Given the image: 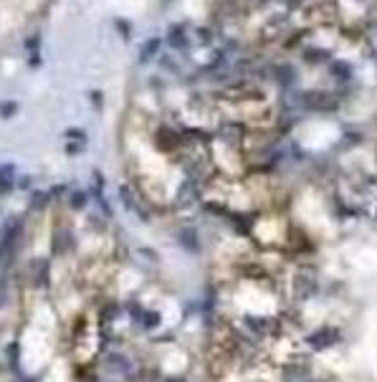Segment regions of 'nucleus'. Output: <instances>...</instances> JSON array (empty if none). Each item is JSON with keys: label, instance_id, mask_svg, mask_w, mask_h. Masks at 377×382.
Returning a JSON list of instances; mask_svg holds the SVG:
<instances>
[{"label": "nucleus", "instance_id": "f257e3e1", "mask_svg": "<svg viewBox=\"0 0 377 382\" xmlns=\"http://www.w3.org/2000/svg\"><path fill=\"white\" fill-rule=\"evenodd\" d=\"M159 38H149L144 46H142V51H139V64H147V61H152L154 59V53L159 51Z\"/></svg>", "mask_w": 377, "mask_h": 382}, {"label": "nucleus", "instance_id": "f03ea898", "mask_svg": "<svg viewBox=\"0 0 377 382\" xmlns=\"http://www.w3.org/2000/svg\"><path fill=\"white\" fill-rule=\"evenodd\" d=\"M185 28L182 26H175V28H170V33H167V38H170V46H175V48H185V33H182Z\"/></svg>", "mask_w": 377, "mask_h": 382}, {"label": "nucleus", "instance_id": "7ed1b4c3", "mask_svg": "<svg viewBox=\"0 0 377 382\" xmlns=\"http://www.w3.org/2000/svg\"><path fill=\"white\" fill-rule=\"evenodd\" d=\"M16 112H18V104H16V101H3V104H0V117H3V119L13 117Z\"/></svg>", "mask_w": 377, "mask_h": 382}, {"label": "nucleus", "instance_id": "20e7f679", "mask_svg": "<svg viewBox=\"0 0 377 382\" xmlns=\"http://www.w3.org/2000/svg\"><path fill=\"white\" fill-rule=\"evenodd\" d=\"M334 74H339L342 81H347V79L352 76V69H349L347 64H334Z\"/></svg>", "mask_w": 377, "mask_h": 382}, {"label": "nucleus", "instance_id": "39448f33", "mask_svg": "<svg viewBox=\"0 0 377 382\" xmlns=\"http://www.w3.org/2000/svg\"><path fill=\"white\" fill-rule=\"evenodd\" d=\"M28 66H31V69H38V66H41V51H31V56H28Z\"/></svg>", "mask_w": 377, "mask_h": 382}, {"label": "nucleus", "instance_id": "423d86ee", "mask_svg": "<svg viewBox=\"0 0 377 382\" xmlns=\"http://www.w3.org/2000/svg\"><path fill=\"white\" fill-rule=\"evenodd\" d=\"M26 48H28V51H38V48H41V38H38V36L28 38V41H26Z\"/></svg>", "mask_w": 377, "mask_h": 382}, {"label": "nucleus", "instance_id": "0eeeda50", "mask_svg": "<svg viewBox=\"0 0 377 382\" xmlns=\"http://www.w3.org/2000/svg\"><path fill=\"white\" fill-rule=\"evenodd\" d=\"M114 26L122 31V36H124V38H129V23H124V21H119V18H117V21H114Z\"/></svg>", "mask_w": 377, "mask_h": 382}]
</instances>
